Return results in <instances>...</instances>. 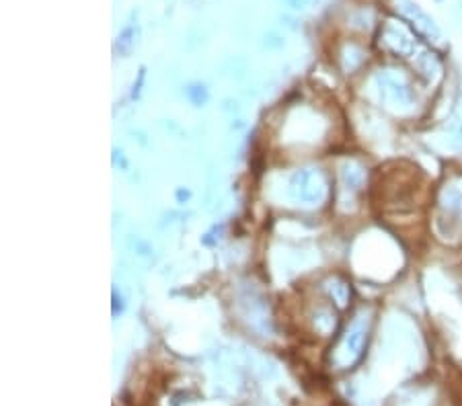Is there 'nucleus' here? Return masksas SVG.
<instances>
[{
    "label": "nucleus",
    "instance_id": "nucleus-1",
    "mask_svg": "<svg viewBox=\"0 0 462 406\" xmlns=\"http://www.w3.org/2000/svg\"><path fill=\"white\" fill-rule=\"evenodd\" d=\"M290 191L296 200L300 202H317L321 197V183L317 181V174L310 172V170H300L296 172L290 181Z\"/></svg>",
    "mask_w": 462,
    "mask_h": 406
}]
</instances>
